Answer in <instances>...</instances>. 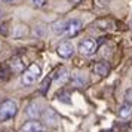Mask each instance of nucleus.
Wrapping results in <instances>:
<instances>
[{
  "instance_id": "obj_18",
  "label": "nucleus",
  "mask_w": 132,
  "mask_h": 132,
  "mask_svg": "<svg viewBox=\"0 0 132 132\" xmlns=\"http://www.w3.org/2000/svg\"><path fill=\"white\" fill-rule=\"evenodd\" d=\"M34 7H45L48 5V0H31Z\"/></svg>"
},
{
  "instance_id": "obj_10",
  "label": "nucleus",
  "mask_w": 132,
  "mask_h": 132,
  "mask_svg": "<svg viewBox=\"0 0 132 132\" xmlns=\"http://www.w3.org/2000/svg\"><path fill=\"white\" fill-rule=\"evenodd\" d=\"M92 70H94V73H95V74L101 76V77H105L108 73H110V65H108L107 62H104V61H100V62L94 64Z\"/></svg>"
},
{
  "instance_id": "obj_20",
  "label": "nucleus",
  "mask_w": 132,
  "mask_h": 132,
  "mask_svg": "<svg viewBox=\"0 0 132 132\" xmlns=\"http://www.w3.org/2000/svg\"><path fill=\"white\" fill-rule=\"evenodd\" d=\"M0 27H2V28H0V31H2V33H3V34H7L6 25H5V24H2V25H0Z\"/></svg>"
},
{
  "instance_id": "obj_7",
  "label": "nucleus",
  "mask_w": 132,
  "mask_h": 132,
  "mask_svg": "<svg viewBox=\"0 0 132 132\" xmlns=\"http://www.w3.org/2000/svg\"><path fill=\"white\" fill-rule=\"evenodd\" d=\"M7 68L11 70V73H24V62H22V58L21 56H12L9 62H7Z\"/></svg>"
},
{
  "instance_id": "obj_11",
  "label": "nucleus",
  "mask_w": 132,
  "mask_h": 132,
  "mask_svg": "<svg viewBox=\"0 0 132 132\" xmlns=\"http://www.w3.org/2000/svg\"><path fill=\"white\" fill-rule=\"evenodd\" d=\"M40 131H43V125L37 120H30V122L24 123V126H22V132H40Z\"/></svg>"
},
{
  "instance_id": "obj_1",
  "label": "nucleus",
  "mask_w": 132,
  "mask_h": 132,
  "mask_svg": "<svg viewBox=\"0 0 132 132\" xmlns=\"http://www.w3.org/2000/svg\"><path fill=\"white\" fill-rule=\"evenodd\" d=\"M42 76V67L39 64H31L27 70H24L21 76V83L24 86H33Z\"/></svg>"
},
{
  "instance_id": "obj_6",
  "label": "nucleus",
  "mask_w": 132,
  "mask_h": 132,
  "mask_svg": "<svg viewBox=\"0 0 132 132\" xmlns=\"http://www.w3.org/2000/svg\"><path fill=\"white\" fill-rule=\"evenodd\" d=\"M56 52H58V55L61 58H71L74 55V46L70 42H62V43H60Z\"/></svg>"
},
{
  "instance_id": "obj_19",
  "label": "nucleus",
  "mask_w": 132,
  "mask_h": 132,
  "mask_svg": "<svg viewBox=\"0 0 132 132\" xmlns=\"http://www.w3.org/2000/svg\"><path fill=\"white\" fill-rule=\"evenodd\" d=\"M125 101H126V104H131L132 105V88L125 92Z\"/></svg>"
},
{
  "instance_id": "obj_3",
  "label": "nucleus",
  "mask_w": 132,
  "mask_h": 132,
  "mask_svg": "<svg viewBox=\"0 0 132 132\" xmlns=\"http://www.w3.org/2000/svg\"><path fill=\"white\" fill-rule=\"evenodd\" d=\"M96 49H98V43H96L94 39H85L83 42H80V45H79L80 54L86 55V56L94 55L96 52Z\"/></svg>"
},
{
  "instance_id": "obj_13",
  "label": "nucleus",
  "mask_w": 132,
  "mask_h": 132,
  "mask_svg": "<svg viewBox=\"0 0 132 132\" xmlns=\"http://www.w3.org/2000/svg\"><path fill=\"white\" fill-rule=\"evenodd\" d=\"M65 28H67V21H56L52 24V31H54L55 34H65Z\"/></svg>"
},
{
  "instance_id": "obj_23",
  "label": "nucleus",
  "mask_w": 132,
  "mask_h": 132,
  "mask_svg": "<svg viewBox=\"0 0 132 132\" xmlns=\"http://www.w3.org/2000/svg\"><path fill=\"white\" fill-rule=\"evenodd\" d=\"M40 132H48V131H40Z\"/></svg>"
},
{
  "instance_id": "obj_17",
  "label": "nucleus",
  "mask_w": 132,
  "mask_h": 132,
  "mask_svg": "<svg viewBox=\"0 0 132 132\" xmlns=\"http://www.w3.org/2000/svg\"><path fill=\"white\" fill-rule=\"evenodd\" d=\"M56 98H58L61 102H65V104H70V102H71V100H70V94L65 92V90H64V92H60V94L56 95Z\"/></svg>"
},
{
  "instance_id": "obj_21",
  "label": "nucleus",
  "mask_w": 132,
  "mask_h": 132,
  "mask_svg": "<svg viewBox=\"0 0 132 132\" xmlns=\"http://www.w3.org/2000/svg\"><path fill=\"white\" fill-rule=\"evenodd\" d=\"M80 2H82V0H70V3H73V5H77Z\"/></svg>"
},
{
  "instance_id": "obj_15",
  "label": "nucleus",
  "mask_w": 132,
  "mask_h": 132,
  "mask_svg": "<svg viewBox=\"0 0 132 132\" xmlns=\"http://www.w3.org/2000/svg\"><path fill=\"white\" fill-rule=\"evenodd\" d=\"M11 70L7 68V67H0V80L2 82H6V80H9L11 79Z\"/></svg>"
},
{
  "instance_id": "obj_14",
  "label": "nucleus",
  "mask_w": 132,
  "mask_h": 132,
  "mask_svg": "<svg viewBox=\"0 0 132 132\" xmlns=\"http://www.w3.org/2000/svg\"><path fill=\"white\" fill-rule=\"evenodd\" d=\"M131 114H132V105L125 102V104L119 108V117H122V119H128Z\"/></svg>"
},
{
  "instance_id": "obj_4",
  "label": "nucleus",
  "mask_w": 132,
  "mask_h": 132,
  "mask_svg": "<svg viewBox=\"0 0 132 132\" xmlns=\"http://www.w3.org/2000/svg\"><path fill=\"white\" fill-rule=\"evenodd\" d=\"M25 114L36 120L37 117H40L43 114V105L40 101H31L27 107H25Z\"/></svg>"
},
{
  "instance_id": "obj_8",
  "label": "nucleus",
  "mask_w": 132,
  "mask_h": 132,
  "mask_svg": "<svg viewBox=\"0 0 132 132\" xmlns=\"http://www.w3.org/2000/svg\"><path fill=\"white\" fill-rule=\"evenodd\" d=\"M43 120H45V123L48 126H58V122H60V117H58V114L55 113L52 108H48V110H45L43 111Z\"/></svg>"
},
{
  "instance_id": "obj_16",
  "label": "nucleus",
  "mask_w": 132,
  "mask_h": 132,
  "mask_svg": "<svg viewBox=\"0 0 132 132\" xmlns=\"http://www.w3.org/2000/svg\"><path fill=\"white\" fill-rule=\"evenodd\" d=\"M51 82H52V77H46V79H45V80L42 82V85H40V89H39V92L45 95V94H46V92L49 90V86H51Z\"/></svg>"
},
{
  "instance_id": "obj_5",
  "label": "nucleus",
  "mask_w": 132,
  "mask_h": 132,
  "mask_svg": "<svg viewBox=\"0 0 132 132\" xmlns=\"http://www.w3.org/2000/svg\"><path fill=\"white\" fill-rule=\"evenodd\" d=\"M82 28H83V22L77 18H73V19H70V21H67L65 34L68 37H74L82 31Z\"/></svg>"
},
{
  "instance_id": "obj_22",
  "label": "nucleus",
  "mask_w": 132,
  "mask_h": 132,
  "mask_svg": "<svg viewBox=\"0 0 132 132\" xmlns=\"http://www.w3.org/2000/svg\"><path fill=\"white\" fill-rule=\"evenodd\" d=\"M2 2H5V3H11V2H13V0H2Z\"/></svg>"
},
{
  "instance_id": "obj_2",
  "label": "nucleus",
  "mask_w": 132,
  "mask_h": 132,
  "mask_svg": "<svg viewBox=\"0 0 132 132\" xmlns=\"http://www.w3.org/2000/svg\"><path fill=\"white\" fill-rule=\"evenodd\" d=\"M18 113V104L13 100H6L0 104V120H9Z\"/></svg>"
},
{
  "instance_id": "obj_24",
  "label": "nucleus",
  "mask_w": 132,
  "mask_h": 132,
  "mask_svg": "<svg viewBox=\"0 0 132 132\" xmlns=\"http://www.w3.org/2000/svg\"><path fill=\"white\" fill-rule=\"evenodd\" d=\"M131 27H132V22H131Z\"/></svg>"
},
{
  "instance_id": "obj_12",
  "label": "nucleus",
  "mask_w": 132,
  "mask_h": 132,
  "mask_svg": "<svg viewBox=\"0 0 132 132\" xmlns=\"http://www.w3.org/2000/svg\"><path fill=\"white\" fill-rule=\"evenodd\" d=\"M52 79H54V80H58L60 83H64L67 79H70L68 70H67V68H64V67H60V68H58V70L52 74Z\"/></svg>"
},
{
  "instance_id": "obj_9",
  "label": "nucleus",
  "mask_w": 132,
  "mask_h": 132,
  "mask_svg": "<svg viewBox=\"0 0 132 132\" xmlns=\"http://www.w3.org/2000/svg\"><path fill=\"white\" fill-rule=\"evenodd\" d=\"M70 82L76 88H85L86 83H88V77L85 76L83 73H74V74L70 76Z\"/></svg>"
}]
</instances>
